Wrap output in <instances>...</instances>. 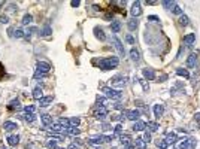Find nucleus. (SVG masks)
Returning <instances> with one entry per match:
<instances>
[{
    "label": "nucleus",
    "instance_id": "48",
    "mask_svg": "<svg viewBox=\"0 0 200 149\" xmlns=\"http://www.w3.org/2000/svg\"><path fill=\"white\" fill-rule=\"evenodd\" d=\"M70 5H72L73 8H76V6H79V2H78V0H76V2H72Z\"/></svg>",
    "mask_w": 200,
    "mask_h": 149
},
{
    "label": "nucleus",
    "instance_id": "6",
    "mask_svg": "<svg viewBox=\"0 0 200 149\" xmlns=\"http://www.w3.org/2000/svg\"><path fill=\"white\" fill-rule=\"evenodd\" d=\"M106 115H108L106 106H97V109L94 110V118H97V119H103Z\"/></svg>",
    "mask_w": 200,
    "mask_h": 149
},
{
    "label": "nucleus",
    "instance_id": "22",
    "mask_svg": "<svg viewBox=\"0 0 200 149\" xmlns=\"http://www.w3.org/2000/svg\"><path fill=\"white\" fill-rule=\"evenodd\" d=\"M134 145H136L137 149H146V142H145L142 137H137L136 142H134Z\"/></svg>",
    "mask_w": 200,
    "mask_h": 149
},
{
    "label": "nucleus",
    "instance_id": "11",
    "mask_svg": "<svg viewBox=\"0 0 200 149\" xmlns=\"http://www.w3.org/2000/svg\"><path fill=\"white\" fill-rule=\"evenodd\" d=\"M41 119H42V124L45 127H51L52 125V116L51 115L43 113V115H41Z\"/></svg>",
    "mask_w": 200,
    "mask_h": 149
},
{
    "label": "nucleus",
    "instance_id": "5",
    "mask_svg": "<svg viewBox=\"0 0 200 149\" xmlns=\"http://www.w3.org/2000/svg\"><path fill=\"white\" fill-rule=\"evenodd\" d=\"M49 70H51V66H49L48 63H45V61H39L37 63V67H36V73H39V74H43L45 73H48Z\"/></svg>",
    "mask_w": 200,
    "mask_h": 149
},
{
    "label": "nucleus",
    "instance_id": "20",
    "mask_svg": "<svg viewBox=\"0 0 200 149\" xmlns=\"http://www.w3.org/2000/svg\"><path fill=\"white\" fill-rule=\"evenodd\" d=\"M163 112H164L163 104H155L154 106V115H155V118H160L161 115H163Z\"/></svg>",
    "mask_w": 200,
    "mask_h": 149
},
{
    "label": "nucleus",
    "instance_id": "41",
    "mask_svg": "<svg viewBox=\"0 0 200 149\" xmlns=\"http://www.w3.org/2000/svg\"><path fill=\"white\" fill-rule=\"evenodd\" d=\"M175 5H176V2H163V6L167 8V9H169V8H173Z\"/></svg>",
    "mask_w": 200,
    "mask_h": 149
},
{
    "label": "nucleus",
    "instance_id": "1",
    "mask_svg": "<svg viewBox=\"0 0 200 149\" xmlns=\"http://www.w3.org/2000/svg\"><path fill=\"white\" fill-rule=\"evenodd\" d=\"M120 64V60L118 57H108L99 61V67L102 70H110V69H115Z\"/></svg>",
    "mask_w": 200,
    "mask_h": 149
},
{
    "label": "nucleus",
    "instance_id": "9",
    "mask_svg": "<svg viewBox=\"0 0 200 149\" xmlns=\"http://www.w3.org/2000/svg\"><path fill=\"white\" fill-rule=\"evenodd\" d=\"M126 116L130 119V121H137V119H139V116H141V112L139 110H127L126 112Z\"/></svg>",
    "mask_w": 200,
    "mask_h": 149
},
{
    "label": "nucleus",
    "instance_id": "17",
    "mask_svg": "<svg viewBox=\"0 0 200 149\" xmlns=\"http://www.w3.org/2000/svg\"><path fill=\"white\" fill-rule=\"evenodd\" d=\"M3 128L6 130V131H14L15 128H18V125L15 122H12V121H6L5 124H3Z\"/></svg>",
    "mask_w": 200,
    "mask_h": 149
},
{
    "label": "nucleus",
    "instance_id": "23",
    "mask_svg": "<svg viewBox=\"0 0 200 149\" xmlns=\"http://www.w3.org/2000/svg\"><path fill=\"white\" fill-rule=\"evenodd\" d=\"M196 61H197L196 55H194V54H191V55L188 57V60H187V66H188L190 69H193V67L196 66Z\"/></svg>",
    "mask_w": 200,
    "mask_h": 149
},
{
    "label": "nucleus",
    "instance_id": "33",
    "mask_svg": "<svg viewBox=\"0 0 200 149\" xmlns=\"http://www.w3.org/2000/svg\"><path fill=\"white\" fill-rule=\"evenodd\" d=\"M21 106H20V102L18 100H12L10 103H9V109L10 110H14V109H20Z\"/></svg>",
    "mask_w": 200,
    "mask_h": 149
},
{
    "label": "nucleus",
    "instance_id": "10",
    "mask_svg": "<svg viewBox=\"0 0 200 149\" xmlns=\"http://www.w3.org/2000/svg\"><path fill=\"white\" fill-rule=\"evenodd\" d=\"M52 100H54V97H52V95L42 97L41 100H39V106H41V107H46V106H49V104L52 103Z\"/></svg>",
    "mask_w": 200,
    "mask_h": 149
},
{
    "label": "nucleus",
    "instance_id": "4",
    "mask_svg": "<svg viewBox=\"0 0 200 149\" xmlns=\"http://www.w3.org/2000/svg\"><path fill=\"white\" fill-rule=\"evenodd\" d=\"M103 93H105V95L106 97H109V98H115V100H118V98H121V91H118V90H114V88H109V86H103V90H102Z\"/></svg>",
    "mask_w": 200,
    "mask_h": 149
},
{
    "label": "nucleus",
    "instance_id": "14",
    "mask_svg": "<svg viewBox=\"0 0 200 149\" xmlns=\"http://www.w3.org/2000/svg\"><path fill=\"white\" fill-rule=\"evenodd\" d=\"M8 143H9V146H17L18 143H20V136H17V134H12V136H8Z\"/></svg>",
    "mask_w": 200,
    "mask_h": 149
},
{
    "label": "nucleus",
    "instance_id": "38",
    "mask_svg": "<svg viewBox=\"0 0 200 149\" xmlns=\"http://www.w3.org/2000/svg\"><path fill=\"white\" fill-rule=\"evenodd\" d=\"M48 148L49 149H60V148H57V140H49L48 142Z\"/></svg>",
    "mask_w": 200,
    "mask_h": 149
},
{
    "label": "nucleus",
    "instance_id": "21",
    "mask_svg": "<svg viewBox=\"0 0 200 149\" xmlns=\"http://www.w3.org/2000/svg\"><path fill=\"white\" fill-rule=\"evenodd\" d=\"M42 97H43L42 88H41V86H36V88L33 90V98H36V100H41Z\"/></svg>",
    "mask_w": 200,
    "mask_h": 149
},
{
    "label": "nucleus",
    "instance_id": "13",
    "mask_svg": "<svg viewBox=\"0 0 200 149\" xmlns=\"http://www.w3.org/2000/svg\"><path fill=\"white\" fill-rule=\"evenodd\" d=\"M142 73H143L145 79H148V81H154V78H155V72L152 69H143Z\"/></svg>",
    "mask_w": 200,
    "mask_h": 149
},
{
    "label": "nucleus",
    "instance_id": "25",
    "mask_svg": "<svg viewBox=\"0 0 200 149\" xmlns=\"http://www.w3.org/2000/svg\"><path fill=\"white\" fill-rule=\"evenodd\" d=\"M79 118L78 116H73V118H70L69 119V127H78L79 125Z\"/></svg>",
    "mask_w": 200,
    "mask_h": 149
},
{
    "label": "nucleus",
    "instance_id": "52",
    "mask_svg": "<svg viewBox=\"0 0 200 149\" xmlns=\"http://www.w3.org/2000/svg\"><path fill=\"white\" fill-rule=\"evenodd\" d=\"M114 149H115V148H114Z\"/></svg>",
    "mask_w": 200,
    "mask_h": 149
},
{
    "label": "nucleus",
    "instance_id": "43",
    "mask_svg": "<svg viewBox=\"0 0 200 149\" xmlns=\"http://www.w3.org/2000/svg\"><path fill=\"white\" fill-rule=\"evenodd\" d=\"M139 82L142 84V86H143V90H145V91H148V90H149V85H148V84H146V82H145L143 79H141Z\"/></svg>",
    "mask_w": 200,
    "mask_h": 149
},
{
    "label": "nucleus",
    "instance_id": "35",
    "mask_svg": "<svg viewBox=\"0 0 200 149\" xmlns=\"http://www.w3.org/2000/svg\"><path fill=\"white\" fill-rule=\"evenodd\" d=\"M148 128H149V131H157L158 130V124L157 122H148Z\"/></svg>",
    "mask_w": 200,
    "mask_h": 149
},
{
    "label": "nucleus",
    "instance_id": "7",
    "mask_svg": "<svg viewBox=\"0 0 200 149\" xmlns=\"http://www.w3.org/2000/svg\"><path fill=\"white\" fill-rule=\"evenodd\" d=\"M110 81H112V85H114V86H120V88L126 86V84H127V79L122 78V76H115V78H112Z\"/></svg>",
    "mask_w": 200,
    "mask_h": 149
},
{
    "label": "nucleus",
    "instance_id": "49",
    "mask_svg": "<svg viewBox=\"0 0 200 149\" xmlns=\"http://www.w3.org/2000/svg\"><path fill=\"white\" fill-rule=\"evenodd\" d=\"M126 149H134V146H133V145H129V146H127Z\"/></svg>",
    "mask_w": 200,
    "mask_h": 149
},
{
    "label": "nucleus",
    "instance_id": "46",
    "mask_svg": "<svg viewBox=\"0 0 200 149\" xmlns=\"http://www.w3.org/2000/svg\"><path fill=\"white\" fill-rule=\"evenodd\" d=\"M0 22H2V24H6V22H8V17H2V18H0Z\"/></svg>",
    "mask_w": 200,
    "mask_h": 149
},
{
    "label": "nucleus",
    "instance_id": "45",
    "mask_svg": "<svg viewBox=\"0 0 200 149\" xmlns=\"http://www.w3.org/2000/svg\"><path fill=\"white\" fill-rule=\"evenodd\" d=\"M148 19H149V21H158V17H154V15H151V17H148Z\"/></svg>",
    "mask_w": 200,
    "mask_h": 149
},
{
    "label": "nucleus",
    "instance_id": "29",
    "mask_svg": "<svg viewBox=\"0 0 200 149\" xmlns=\"http://www.w3.org/2000/svg\"><path fill=\"white\" fill-rule=\"evenodd\" d=\"M179 24H181V26H188V24H190V19H188V17L182 14V15L179 17Z\"/></svg>",
    "mask_w": 200,
    "mask_h": 149
},
{
    "label": "nucleus",
    "instance_id": "39",
    "mask_svg": "<svg viewBox=\"0 0 200 149\" xmlns=\"http://www.w3.org/2000/svg\"><path fill=\"white\" fill-rule=\"evenodd\" d=\"M172 12H173V14H178V15H182V9H181L178 5H175V6H173Z\"/></svg>",
    "mask_w": 200,
    "mask_h": 149
},
{
    "label": "nucleus",
    "instance_id": "32",
    "mask_svg": "<svg viewBox=\"0 0 200 149\" xmlns=\"http://www.w3.org/2000/svg\"><path fill=\"white\" fill-rule=\"evenodd\" d=\"M120 140H121V143H122L124 146H126V148L130 145V137H129V136H121Z\"/></svg>",
    "mask_w": 200,
    "mask_h": 149
},
{
    "label": "nucleus",
    "instance_id": "12",
    "mask_svg": "<svg viewBox=\"0 0 200 149\" xmlns=\"http://www.w3.org/2000/svg\"><path fill=\"white\" fill-rule=\"evenodd\" d=\"M164 142H166L167 145H172V143H176V142H178V134H176V133H169V134L166 136V139H164Z\"/></svg>",
    "mask_w": 200,
    "mask_h": 149
},
{
    "label": "nucleus",
    "instance_id": "50",
    "mask_svg": "<svg viewBox=\"0 0 200 149\" xmlns=\"http://www.w3.org/2000/svg\"><path fill=\"white\" fill-rule=\"evenodd\" d=\"M196 119H199V121H200V113H197V115H196Z\"/></svg>",
    "mask_w": 200,
    "mask_h": 149
},
{
    "label": "nucleus",
    "instance_id": "24",
    "mask_svg": "<svg viewBox=\"0 0 200 149\" xmlns=\"http://www.w3.org/2000/svg\"><path fill=\"white\" fill-rule=\"evenodd\" d=\"M110 29H112V31H114V33H118L121 30V22L120 21H112Z\"/></svg>",
    "mask_w": 200,
    "mask_h": 149
},
{
    "label": "nucleus",
    "instance_id": "2",
    "mask_svg": "<svg viewBox=\"0 0 200 149\" xmlns=\"http://www.w3.org/2000/svg\"><path fill=\"white\" fill-rule=\"evenodd\" d=\"M34 106H26L24 107V115H22V118L26 119L27 122H33L34 119H36V115H34Z\"/></svg>",
    "mask_w": 200,
    "mask_h": 149
},
{
    "label": "nucleus",
    "instance_id": "36",
    "mask_svg": "<svg viewBox=\"0 0 200 149\" xmlns=\"http://www.w3.org/2000/svg\"><path fill=\"white\" fill-rule=\"evenodd\" d=\"M34 31H37V29H30V30H27L26 33H24V37H26V39H30V37H31V34L34 33Z\"/></svg>",
    "mask_w": 200,
    "mask_h": 149
},
{
    "label": "nucleus",
    "instance_id": "3",
    "mask_svg": "<svg viewBox=\"0 0 200 149\" xmlns=\"http://www.w3.org/2000/svg\"><path fill=\"white\" fill-rule=\"evenodd\" d=\"M196 140L194 139H182L179 143H176V149H194Z\"/></svg>",
    "mask_w": 200,
    "mask_h": 149
},
{
    "label": "nucleus",
    "instance_id": "26",
    "mask_svg": "<svg viewBox=\"0 0 200 149\" xmlns=\"http://www.w3.org/2000/svg\"><path fill=\"white\" fill-rule=\"evenodd\" d=\"M127 26H129V30H131V31H133V30H136V29H137V26H139V22H137V21L133 18V19H130V21H129Z\"/></svg>",
    "mask_w": 200,
    "mask_h": 149
},
{
    "label": "nucleus",
    "instance_id": "31",
    "mask_svg": "<svg viewBox=\"0 0 200 149\" xmlns=\"http://www.w3.org/2000/svg\"><path fill=\"white\" fill-rule=\"evenodd\" d=\"M52 33V30H51V27H49V26H45L43 27V30L41 31V36H43V37H46V36H49V34H51Z\"/></svg>",
    "mask_w": 200,
    "mask_h": 149
},
{
    "label": "nucleus",
    "instance_id": "30",
    "mask_svg": "<svg viewBox=\"0 0 200 149\" xmlns=\"http://www.w3.org/2000/svg\"><path fill=\"white\" fill-rule=\"evenodd\" d=\"M12 36L17 37V39H20V37H24V31L21 29H15V30H12Z\"/></svg>",
    "mask_w": 200,
    "mask_h": 149
},
{
    "label": "nucleus",
    "instance_id": "34",
    "mask_svg": "<svg viewBox=\"0 0 200 149\" xmlns=\"http://www.w3.org/2000/svg\"><path fill=\"white\" fill-rule=\"evenodd\" d=\"M31 21H33V17L27 14V15H24V18H22V21H21V22L24 24V26H27V24H30Z\"/></svg>",
    "mask_w": 200,
    "mask_h": 149
},
{
    "label": "nucleus",
    "instance_id": "15",
    "mask_svg": "<svg viewBox=\"0 0 200 149\" xmlns=\"http://www.w3.org/2000/svg\"><path fill=\"white\" fill-rule=\"evenodd\" d=\"M141 14H142V9H141V3H139V2L133 3V8H131V15H133V17H139Z\"/></svg>",
    "mask_w": 200,
    "mask_h": 149
},
{
    "label": "nucleus",
    "instance_id": "37",
    "mask_svg": "<svg viewBox=\"0 0 200 149\" xmlns=\"http://www.w3.org/2000/svg\"><path fill=\"white\" fill-rule=\"evenodd\" d=\"M157 146H158L160 149H167V143H166L164 140H157Z\"/></svg>",
    "mask_w": 200,
    "mask_h": 149
},
{
    "label": "nucleus",
    "instance_id": "44",
    "mask_svg": "<svg viewBox=\"0 0 200 149\" xmlns=\"http://www.w3.org/2000/svg\"><path fill=\"white\" fill-rule=\"evenodd\" d=\"M67 149H81V148H79L76 143H72V145H69V146H67Z\"/></svg>",
    "mask_w": 200,
    "mask_h": 149
},
{
    "label": "nucleus",
    "instance_id": "19",
    "mask_svg": "<svg viewBox=\"0 0 200 149\" xmlns=\"http://www.w3.org/2000/svg\"><path fill=\"white\" fill-rule=\"evenodd\" d=\"M194 40H196V34H194V33H190V34H187V36L184 37V42L188 45V46H191V45L194 43Z\"/></svg>",
    "mask_w": 200,
    "mask_h": 149
},
{
    "label": "nucleus",
    "instance_id": "42",
    "mask_svg": "<svg viewBox=\"0 0 200 149\" xmlns=\"http://www.w3.org/2000/svg\"><path fill=\"white\" fill-rule=\"evenodd\" d=\"M121 131H122V125H121V124H118V125L114 128V133L115 134H121Z\"/></svg>",
    "mask_w": 200,
    "mask_h": 149
},
{
    "label": "nucleus",
    "instance_id": "27",
    "mask_svg": "<svg viewBox=\"0 0 200 149\" xmlns=\"http://www.w3.org/2000/svg\"><path fill=\"white\" fill-rule=\"evenodd\" d=\"M94 31H96V37L97 39H100V40H105V33H103V30L102 29H94Z\"/></svg>",
    "mask_w": 200,
    "mask_h": 149
},
{
    "label": "nucleus",
    "instance_id": "16",
    "mask_svg": "<svg viewBox=\"0 0 200 149\" xmlns=\"http://www.w3.org/2000/svg\"><path fill=\"white\" fill-rule=\"evenodd\" d=\"M146 128V124L143 121H136L133 125V131H143Z\"/></svg>",
    "mask_w": 200,
    "mask_h": 149
},
{
    "label": "nucleus",
    "instance_id": "8",
    "mask_svg": "<svg viewBox=\"0 0 200 149\" xmlns=\"http://www.w3.org/2000/svg\"><path fill=\"white\" fill-rule=\"evenodd\" d=\"M112 42H114V45H115V48H117V51L120 52V55H124V54H126V51H124V46H122L121 40L118 39L117 36H114V37H112Z\"/></svg>",
    "mask_w": 200,
    "mask_h": 149
},
{
    "label": "nucleus",
    "instance_id": "47",
    "mask_svg": "<svg viewBox=\"0 0 200 149\" xmlns=\"http://www.w3.org/2000/svg\"><path fill=\"white\" fill-rule=\"evenodd\" d=\"M127 42H130V43H134V39L131 36H127Z\"/></svg>",
    "mask_w": 200,
    "mask_h": 149
},
{
    "label": "nucleus",
    "instance_id": "18",
    "mask_svg": "<svg viewBox=\"0 0 200 149\" xmlns=\"http://www.w3.org/2000/svg\"><path fill=\"white\" fill-rule=\"evenodd\" d=\"M130 58H131L133 61H136V63L141 60V54H139V51H137L136 48H131V49H130Z\"/></svg>",
    "mask_w": 200,
    "mask_h": 149
},
{
    "label": "nucleus",
    "instance_id": "28",
    "mask_svg": "<svg viewBox=\"0 0 200 149\" xmlns=\"http://www.w3.org/2000/svg\"><path fill=\"white\" fill-rule=\"evenodd\" d=\"M176 74H179V76H184V78H190V73L187 69H176Z\"/></svg>",
    "mask_w": 200,
    "mask_h": 149
},
{
    "label": "nucleus",
    "instance_id": "51",
    "mask_svg": "<svg viewBox=\"0 0 200 149\" xmlns=\"http://www.w3.org/2000/svg\"><path fill=\"white\" fill-rule=\"evenodd\" d=\"M2 6H3V2H0V9H2Z\"/></svg>",
    "mask_w": 200,
    "mask_h": 149
},
{
    "label": "nucleus",
    "instance_id": "40",
    "mask_svg": "<svg viewBox=\"0 0 200 149\" xmlns=\"http://www.w3.org/2000/svg\"><path fill=\"white\" fill-rule=\"evenodd\" d=\"M143 140H145L146 143H149V142H151V133H149V131H145V136H143Z\"/></svg>",
    "mask_w": 200,
    "mask_h": 149
}]
</instances>
